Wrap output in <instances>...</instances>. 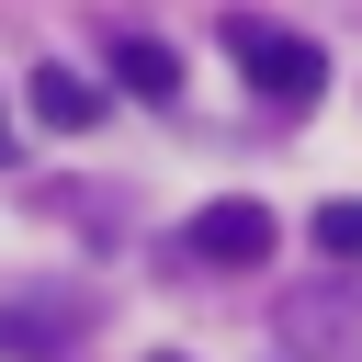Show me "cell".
<instances>
[{"label":"cell","mask_w":362,"mask_h":362,"mask_svg":"<svg viewBox=\"0 0 362 362\" xmlns=\"http://www.w3.org/2000/svg\"><path fill=\"white\" fill-rule=\"evenodd\" d=\"M158 362H181V351H158Z\"/></svg>","instance_id":"7"},{"label":"cell","mask_w":362,"mask_h":362,"mask_svg":"<svg viewBox=\"0 0 362 362\" xmlns=\"http://www.w3.org/2000/svg\"><path fill=\"white\" fill-rule=\"evenodd\" d=\"M113 79H124L136 102H181V57H170L158 34H113Z\"/></svg>","instance_id":"4"},{"label":"cell","mask_w":362,"mask_h":362,"mask_svg":"<svg viewBox=\"0 0 362 362\" xmlns=\"http://www.w3.org/2000/svg\"><path fill=\"white\" fill-rule=\"evenodd\" d=\"M181 249H192V260H226V272H260V260L283 249V226H272V204H249V192H226V204H192V226H181Z\"/></svg>","instance_id":"3"},{"label":"cell","mask_w":362,"mask_h":362,"mask_svg":"<svg viewBox=\"0 0 362 362\" xmlns=\"http://www.w3.org/2000/svg\"><path fill=\"white\" fill-rule=\"evenodd\" d=\"M23 90H34V124H57V136H79V124H90V113H102V90H90V79H79V68H34V79H23Z\"/></svg>","instance_id":"5"},{"label":"cell","mask_w":362,"mask_h":362,"mask_svg":"<svg viewBox=\"0 0 362 362\" xmlns=\"http://www.w3.org/2000/svg\"><path fill=\"white\" fill-rule=\"evenodd\" d=\"M226 57H238V68H249V90H272L283 113L328 90V57H317L305 34H283V23H260V11H238V23H226Z\"/></svg>","instance_id":"1"},{"label":"cell","mask_w":362,"mask_h":362,"mask_svg":"<svg viewBox=\"0 0 362 362\" xmlns=\"http://www.w3.org/2000/svg\"><path fill=\"white\" fill-rule=\"evenodd\" d=\"M317 249L328 260H362V204H317Z\"/></svg>","instance_id":"6"},{"label":"cell","mask_w":362,"mask_h":362,"mask_svg":"<svg viewBox=\"0 0 362 362\" xmlns=\"http://www.w3.org/2000/svg\"><path fill=\"white\" fill-rule=\"evenodd\" d=\"M272 328H283V351H294V362L362 351V272L339 260V283H294V294L272 305Z\"/></svg>","instance_id":"2"}]
</instances>
